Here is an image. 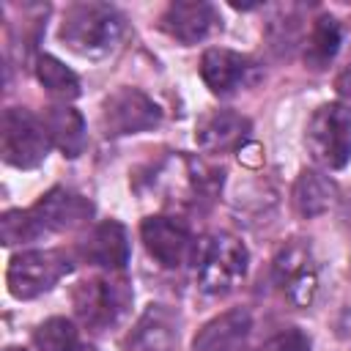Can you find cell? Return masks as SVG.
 Returning a JSON list of instances; mask_svg holds the SVG:
<instances>
[{"label":"cell","instance_id":"23","mask_svg":"<svg viewBox=\"0 0 351 351\" xmlns=\"http://www.w3.org/2000/svg\"><path fill=\"white\" fill-rule=\"evenodd\" d=\"M258 351H310V337L302 329H282L269 337Z\"/></svg>","mask_w":351,"mask_h":351},{"label":"cell","instance_id":"19","mask_svg":"<svg viewBox=\"0 0 351 351\" xmlns=\"http://www.w3.org/2000/svg\"><path fill=\"white\" fill-rule=\"evenodd\" d=\"M335 197H337V189L329 176H324L318 170L299 173V178L293 184V208L299 217H318V214L329 211Z\"/></svg>","mask_w":351,"mask_h":351},{"label":"cell","instance_id":"15","mask_svg":"<svg viewBox=\"0 0 351 351\" xmlns=\"http://www.w3.org/2000/svg\"><path fill=\"white\" fill-rule=\"evenodd\" d=\"M250 132H252V123L241 112L214 110L197 121L195 140L208 154H228V151H236L239 145H244Z\"/></svg>","mask_w":351,"mask_h":351},{"label":"cell","instance_id":"24","mask_svg":"<svg viewBox=\"0 0 351 351\" xmlns=\"http://www.w3.org/2000/svg\"><path fill=\"white\" fill-rule=\"evenodd\" d=\"M335 88H337V93L340 96H346V99H351V63L337 74V80H335Z\"/></svg>","mask_w":351,"mask_h":351},{"label":"cell","instance_id":"10","mask_svg":"<svg viewBox=\"0 0 351 351\" xmlns=\"http://www.w3.org/2000/svg\"><path fill=\"white\" fill-rule=\"evenodd\" d=\"M140 236L145 241V250L165 269H178V266L195 261L197 244H195L189 228L176 217H148V219H143Z\"/></svg>","mask_w":351,"mask_h":351},{"label":"cell","instance_id":"11","mask_svg":"<svg viewBox=\"0 0 351 351\" xmlns=\"http://www.w3.org/2000/svg\"><path fill=\"white\" fill-rule=\"evenodd\" d=\"M27 211H30L33 222L38 225L41 236H47V233L74 230V228L85 225L93 217V203L80 192L55 186L47 195H41Z\"/></svg>","mask_w":351,"mask_h":351},{"label":"cell","instance_id":"8","mask_svg":"<svg viewBox=\"0 0 351 351\" xmlns=\"http://www.w3.org/2000/svg\"><path fill=\"white\" fill-rule=\"evenodd\" d=\"M162 110L137 88H118L101 104V129L107 137L140 134L159 126Z\"/></svg>","mask_w":351,"mask_h":351},{"label":"cell","instance_id":"22","mask_svg":"<svg viewBox=\"0 0 351 351\" xmlns=\"http://www.w3.org/2000/svg\"><path fill=\"white\" fill-rule=\"evenodd\" d=\"M0 236H3V244L5 247H14V244H27V241H36L41 239V230L38 225L33 222L30 211L25 208H16V211H5L3 219H0Z\"/></svg>","mask_w":351,"mask_h":351},{"label":"cell","instance_id":"21","mask_svg":"<svg viewBox=\"0 0 351 351\" xmlns=\"http://www.w3.org/2000/svg\"><path fill=\"white\" fill-rule=\"evenodd\" d=\"M33 343L38 351H77L80 348L77 329L69 318H49L38 324V329L33 332Z\"/></svg>","mask_w":351,"mask_h":351},{"label":"cell","instance_id":"17","mask_svg":"<svg viewBox=\"0 0 351 351\" xmlns=\"http://www.w3.org/2000/svg\"><path fill=\"white\" fill-rule=\"evenodd\" d=\"M47 134L52 140V145H58L66 156H80L88 145V132H85V121L82 115L69 107V104H49L41 115Z\"/></svg>","mask_w":351,"mask_h":351},{"label":"cell","instance_id":"7","mask_svg":"<svg viewBox=\"0 0 351 351\" xmlns=\"http://www.w3.org/2000/svg\"><path fill=\"white\" fill-rule=\"evenodd\" d=\"M271 280L280 296L293 307H307L318 293V261L304 239L280 247L271 263Z\"/></svg>","mask_w":351,"mask_h":351},{"label":"cell","instance_id":"25","mask_svg":"<svg viewBox=\"0 0 351 351\" xmlns=\"http://www.w3.org/2000/svg\"><path fill=\"white\" fill-rule=\"evenodd\" d=\"M5 351H25V348H19V346H8Z\"/></svg>","mask_w":351,"mask_h":351},{"label":"cell","instance_id":"6","mask_svg":"<svg viewBox=\"0 0 351 351\" xmlns=\"http://www.w3.org/2000/svg\"><path fill=\"white\" fill-rule=\"evenodd\" d=\"M71 269V255L63 250H27L11 258L5 282L16 299H36L55 288Z\"/></svg>","mask_w":351,"mask_h":351},{"label":"cell","instance_id":"18","mask_svg":"<svg viewBox=\"0 0 351 351\" xmlns=\"http://www.w3.org/2000/svg\"><path fill=\"white\" fill-rule=\"evenodd\" d=\"M340 41H343V33H340L337 19L329 16V14H321L310 25V30H307V36L302 41V58H304L307 69L324 71L335 60V55L340 49Z\"/></svg>","mask_w":351,"mask_h":351},{"label":"cell","instance_id":"16","mask_svg":"<svg viewBox=\"0 0 351 351\" xmlns=\"http://www.w3.org/2000/svg\"><path fill=\"white\" fill-rule=\"evenodd\" d=\"M252 329V318L247 310H228L211 318L192 343V351H244L247 335Z\"/></svg>","mask_w":351,"mask_h":351},{"label":"cell","instance_id":"5","mask_svg":"<svg viewBox=\"0 0 351 351\" xmlns=\"http://www.w3.org/2000/svg\"><path fill=\"white\" fill-rule=\"evenodd\" d=\"M49 134L38 115L27 107H8L0 123V154L11 167L33 170L49 154Z\"/></svg>","mask_w":351,"mask_h":351},{"label":"cell","instance_id":"4","mask_svg":"<svg viewBox=\"0 0 351 351\" xmlns=\"http://www.w3.org/2000/svg\"><path fill=\"white\" fill-rule=\"evenodd\" d=\"M304 143L310 156L326 167V170H340L351 159V110L332 101L321 104L304 132Z\"/></svg>","mask_w":351,"mask_h":351},{"label":"cell","instance_id":"1","mask_svg":"<svg viewBox=\"0 0 351 351\" xmlns=\"http://www.w3.org/2000/svg\"><path fill=\"white\" fill-rule=\"evenodd\" d=\"M126 33L123 14L110 3H74L60 22V41L82 58H104L118 49Z\"/></svg>","mask_w":351,"mask_h":351},{"label":"cell","instance_id":"14","mask_svg":"<svg viewBox=\"0 0 351 351\" xmlns=\"http://www.w3.org/2000/svg\"><path fill=\"white\" fill-rule=\"evenodd\" d=\"M80 255L90 266L121 271L129 263V236L126 228L115 219H104L90 228V233L80 241Z\"/></svg>","mask_w":351,"mask_h":351},{"label":"cell","instance_id":"2","mask_svg":"<svg viewBox=\"0 0 351 351\" xmlns=\"http://www.w3.org/2000/svg\"><path fill=\"white\" fill-rule=\"evenodd\" d=\"M132 288L123 277L115 274H99L88 277L74 285L71 291V304L77 318L93 329V332H107L123 321V315L132 307Z\"/></svg>","mask_w":351,"mask_h":351},{"label":"cell","instance_id":"13","mask_svg":"<svg viewBox=\"0 0 351 351\" xmlns=\"http://www.w3.org/2000/svg\"><path fill=\"white\" fill-rule=\"evenodd\" d=\"M178 315L167 304H148L123 340V351H176Z\"/></svg>","mask_w":351,"mask_h":351},{"label":"cell","instance_id":"20","mask_svg":"<svg viewBox=\"0 0 351 351\" xmlns=\"http://www.w3.org/2000/svg\"><path fill=\"white\" fill-rule=\"evenodd\" d=\"M36 77H38V82L52 96H58L63 101L80 96V77L66 63H60L52 55H38V60H36Z\"/></svg>","mask_w":351,"mask_h":351},{"label":"cell","instance_id":"3","mask_svg":"<svg viewBox=\"0 0 351 351\" xmlns=\"http://www.w3.org/2000/svg\"><path fill=\"white\" fill-rule=\"evenodd\" d=\"M247 247L230 236V233H217L208 236L197 244L195 252V274L200 291L211 296H225L230 293L247 274Z\"/></svg>","mask_w":351,"mask_h":351},{"label":"cell","instance_id":"9","mask_svg":"<svg viewBox=\"0 0 351 351\" xmlns=\"http://www.w3.org/2000/svg\"><path fill=\"white\" fill-rule=\"evenodd\" d=\"M200 77L208 85L211 93L217 96H233L261 80V69L252 58L225 49V47H211L200 58Z\"/></svg>","mask_w":351,"mask_h":351},{"label":"cell","instance_id":"12","mask_svg":"<svg viewBox=\"0 0 351 351\" xmlns=\"http://www.w3.org/2000/svg\"><path fill=\"white\" fill-rule=\"evenodd\" d=\"M159 27L178 44L189 47V44H197V41H206L208 36H214L222 27V16L211 3L181 0V3H170L165 8V14L159 16Z\"/></svg>","mask_w":351,"mask_h":351}]
</instances>
